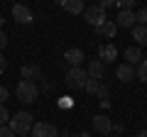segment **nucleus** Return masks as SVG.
<instances>
[{"instance_id": "34", "label": "nucleus", "mask_w": 147, "mask_h": 137, "mask_svg": "<svg viewBox=\"0 0 147 137\" xmlns=\"http://www.w3.org/2000/svg\"><path fill=\"white\" fill-rule=\"evenodd\" d=\"M110 137H120V135H110Z\"/></svg>"}, {"instance_id": "2", "label": "nucleus", "mask_w": 147, "mask_h": 137, "mask_svg": "<svg viewBox=\"0 0 147 137\" xmlns=\"http://www.w3.org/2000/svg\"><path fill=\"white\" fill-rule=\"evenodd\" d=\"M37 95H39V88H37L34 81H20L15 88V98L20 100V103H25V105H30V103H34Z\"/></svg>"}, {"instance_id": "8", "label": "nucleus", "mask_w": 147, "mask_h": 137, "mask_svg": "<svg viewBox=\"0 0 147 137\" xmlns=\"http://www.w3.org/2000/svg\"><path fill=\"white\" fill-rule=\"evenodd\" d=\"M135 25H137V20H135V12L132 10H120L118 12V17H115V27L118 30H132Z\"/></svg>"}, {"instance_id": "21", "label": "nucleus", "mask_w": 147, "mask_h": 137, "mask_svg": "<svg viewBox=\"0 0 147 137\" xmlns=\"http://www.w3.org/2000/svg\"><path fill=\"white\" fill-rule=\"evenodd\" d=\"M115 7L118 10H132L135 7V0H115Z\"/></svg>"}, {"instance_id": "16", "label": "nucleus", "mask_w": 147, "mask_h": 137, "mask_svg": "<svg viewBox=\"0 0 147 137\" xmlns=\"http://www.w3.org/2000/svg\"><path fill=\"white\" fill-rule=\"evenodd\" d=\"M132 39H135L137 44H142V47H147V27H142V25H135L132 27Z\"/></svg>"}, {"instance_id": "19", "label": "nucleus", "mask_w": 147, "mask_h": 137, "mask_svg": "<svg viewBox=\"0 0 147 137\" xmlns=\"http://www.w3.org/2000/svg\"><path fill=\"white\" fill-rule=\"evenodd\" d=\"M98 86H100V81H93V79H88V81H86V86H84V91H86V93H91V95H96Z\"/></svg>"}, {"instance_id": "9", "label": "nucleus", "mask_w": 147, "mask_h": 137, "mask_svg": "<svg viewBox=\"0 0 147 137\" xmlns=\"http://www.w3.org/2000/svg\"><path fill=\"white\" fill-rule=\"evenodd\" d=\"M93 130L98 132V135H110L113 132V120H110L108 115H93Z\"/></svg>"}, {"instance_id": "29", "label": "nucleus", "mask_w": 147, "mask_h": 137, "mask_svg": "<svg viewBox=\"0 0 147 137\" xmlns=\"http://www.w3.org/2000/svg\"><path fill=\"white\" fill-rule=\"evenodd\" d=\"M7 68V61H5V56H3V54H0V74H3V71H5Z\"/></svg>"}, {"instance_id": "11", "label": "nucleus", "mask_w": 147, "mask_h": 137, "mask_svg": "<svg viewBox=\"0 0 147 137\" xmlns=\"http://www.w3.org/2000/svg\"><path fill=\"white\" fill-rule=\"evenodd\" d=\"M115 59H118V47L115 44H100L98 47V61L110 64V61H115Z\"/></svg>"}, {"instance_id": "26", "label": "nucleus", "mask_w": 147, "mask_h": 137, "mask_svg": "<svg viewBox=\"0 0 147 137\" xmlns=\"http://www.w3.org/2000/svg\"><path fill=\"white\" fill-rule=\"evenodd\" d=\"M98 7H103V10H110V7H115V0H103V3H98Z\"/></svg>"}, {"instance_id": "3", "label": "nucleus", "mask_w": 147, "mask_h": 137, "mask_svg": "<svg viewBox=\"0 0 147 137\" xmlns=\"http://www.w3.org/2000/svg\"><path fill=\"white\" fill-rule=\"evenodd\" d=\"M66 86L69 88H74V91H79V88H84L86 86V81H88V74H86V68L84 66H74V68H69L66 71Z\"/></svg>"}, {"instance_id": "30", "label": "nucleus", "mask_w": 147, "mask_h": 137, "mask_svg": "<svg viewBox=\"0 0 147 137\" xmlns=\"http://www.w3.org/2000/svg\"><path fill=\"white\" fill-rule=\"evenodd\" d=\"M3 27H5V17L0 15V32H3Z\"/></svg>"}, {"instance_id": "27", "label": "nucleus", "mask_w": 147, "mask_h": 137, "mask_svg": "<svg viewBox=\"0 0 147 137\" xmlns=\"http://www.w3.org/2000/svg\"><path fill=\"white\" fill-rule=\"evenodd\" d=\"M123 130H125V127H123L120 122H113V135H123Z\"/></svg>"}, {"instance_id": "12", "label": "nucleus", "mask_w": 147, "mask_h": 137, "mask_svg": "<svg viewBox=\"0 0 147 137\" xmlns=\"http://www.w3.org/2000/svg\"><path fill=\"white\" fill-rule=\"evenodd\" d=\"M123 56H125V64H130V66H137V64L142 61V52H140V47H127L125 52H123Z\"/></svg>"}, {"instance_id": "25", "label": "nucleus", "mask_w": 147, "mask_h": 137, "mask_svg": "<svg viewBox=\"0 0 147 137\" xmlns=\"http://www.w3.org/2000/svg\"><path fill=\"white\" fill-rule=\"evenodd\" d=\"M0 137H17V135H15L7 125H3V127H0Z\"/></svg>"}, {"instance_id": "17", "label": "nucleus", "mask_w": 147, "mask_h": 137, "mask_svg": "<svg viewBox=\"0 0 147 137\" xmlns=\"http://www.w3.org/2000/svg\"><path fill=\"white\" fill-rule=\"evenodd\" d=\"M20 74H22V81L42 79V71H39V66H22V68H20Z\"/></svg>"}, {"instance_id": "22", "label": "nucleus", "mask_w": 147, "mask_h": 137, "mask_svg": "<svg viewBox=\"0 0 147 137\" xmlns=\"http://www.w3.org/2000/svg\"><path fill=\"white\" fill-rule=\"evenodd\" d=\"M108 93H110V91H108V86H105V83H100V86H98V91H96V95H98L100 103H103V100H108Z\"/></svg>"}, {"instance_id": "18", "label": "nucleus", "mask_w": 147, "mask_h": 137, "mask_svg": "<svg viewBox=\"0 0 147 137\" xmlns=\"http://www.w3.org/2000/svg\"><path fill=\"white\" fill-rule=\"evenodd\" d=\"M135 76L142 81V83H147V59H142V61L135 66Z\"/></svg>"}, {"instance_id": "20", "label": "nucleus", "mask_w": 147, "mask_h": 137, "mask_svg": "<svg viewBox=\"0 0 147 137\" xmlns=\"http://www.w3.org/2000/svg\"><path fill=\"white\" fill-rule=\"evenodd\" d=\"M135 20H137V25L147 27V7H140V10L135 12Z\"/></svg>"}, {"instance_id": "23", "label": "nucleus", "mask_w": 147, "mask_h": 137, "mask_svg": "<svg viewBox=\"0 0 147 137\" xmlns=\"http://www.w3.org/2000/svg\"><path fill=\"white\" fill-rule=\"evenodd\" d=\"M5 122H10V113H7L5 105H0V127L5 125Z\"/></svg>"}, {"instance_id": "1", "label": "nucleus", "mask_w": 147, "mask_h": 137, "mask_svg": "<svg viewBox=\"0 0 147 137\" xmlns=\"http://www.w3.org/2000/svg\"><path fill=\"white\" fill-rule=\"evenodd\" d=\"M32 125H34L32 115L25 113V110H20V113H15V115H10V125H7V127H10L17 137H25V135H30Z\"/></svg>"}, {"instance_id": "6", "label": "nucleus", "mask_w": 147, "mask_h": 137, "mask_svg": "<svg viewBox=\"0 0 147 137\" xmlns=\"http://www.w3.org/2000/svg\"><path fill=\"white\" fill-rule=\"evenodd\" d=\"M12 17H15L20 25H32V22H34V15H32V10H30L27 5H22V3L12 5Z\"/></svg>"}, {"instance_id": "5", "label": "nucleus", "mask_w": 147, "mask_h": 137, "mask_svg": "<svg viewBox=\"0 0 147 137\" xmlns=\"http://www.w3.org/2000/svg\"><path fill=\"white\" fill-rule=\"evenodd\" d=\"M32 137H59V130L57 125H52V122H34L30 130Z\"/></svg>"}, {"instance_id": "24", "label": "nucleus", "mask_w": 147, "mask_h": 137, "mask_svg": "<svg viewBox=\"0 0 147 137\" xmlns=\"http://www.w3.org/2000/svg\"><path fill=\"white\" fill-rule=\"evenodd\" d=\"M7 98H10V91H7L5 86H0V105H5Z\"/></svg>"}, {"instance_id": "31", "label": "nucleus", "mask_w": 147, "mask_h": 137, "mask_svg": "<svg viewBox=\"0 0 147 137\" xmlns=\"http://www.w3.org/2000/svg\"><path fill=\"white\" fill-rule=\"evenodd\" d=\"M135 137H147V130H142V132H137Z\"/></svg>"}, {"instance_id": "28", "label": "nucleus", "mask_w": 147, "mask_h": 137, "mask_svg": "<svg viewBox=\"0 0 147 137\" xmlns=\"http://www.w3.org/2000/svg\"><path fill=\"white\" fill-rule=\"evenodd\" d=\"M5 44H7V37H5V32H0V49H5Z\"/></svg>"}, {"instance_id": "10", "label": "nucleus", "mask_w": 147, "mask_h": 137, "mask_svg": "<svg viewBox=\"0 0 147 137\" xmlns=\"http://www.w3.org/2000/svg\"><path fill=\"white\" fill-rule=\"evenodd\" d=\"M86 74H88V79L100 81V83H103V79H105V64L98 61V59H93V61L86 66Z\"/></svg>"}, {"instance_id": "35", "label": "nucleus", "mask_w": 147, "mask_h": 137, "mask_svg": "<svg viewBox=\"0 0 147 137\" xmlns=\"http://www.w3.org/2000/svg\"><path fill=\"white\" fill-rule=\"evenodd\" d=\"M25 137H27V135H25Z\"/></svg>"}, {"instance_id": "33", "label": "nucleus", "mask_w": 147, "mask_h": 137, "mask_svg": "<svg viewBox=\"0 0 147 137\" xmlns=\"http://www.w3.org/2000/svg\"><path fill=\"white\" fill-rule=\"evenodd\" d=\"M61 137H69V132H66V130H64V135H61Z\"/></svg>"}, {"instance_id": "14", "label": "nucleus", "mask_w": 147, "mask_h": 137, "mask_svg": "<svg viewBox=\"0 0 147 137\" xmlns=\"http://www.w3.org/2000/svg\"><path fill=\"white\" fill-rule=\"evenodd\" d=\"M96 32H98L100 37H108V39H113V37L118 34V27H115V22H113V20H105L100 27H96Z\"/></svg>"}, {"instance_id": "4", "label": "nucleus", "mask_w": 147, "mask_h": 137, "mask_svg": "<svg viewBox=\"0 0 147 137\" xmlns=\"http://www.w3.org/2000/svg\"><path fill=\"white\" fill-rule=\"evenodd\" d=\"M84 20L88 22L91 27H100L105 20H108V17H105V10H103V7L91 5V7H86V10H84Z\"/></svg>"}, {"instance_id": "32", "label": "nucleus", "mask_w": 147, "mask_h": 137, "mask_svg": "<svg viewBox=\"0 0 147 137\" xmlns=\"http://www.w3.org/2000/svg\"><path fill=\"white\" fill-rule=\"evenodd\" d=\"M76 137H91V135H88V132H79V135H76Z\"/></svg>"}, {"instance_id": "13", "label": "nucleus", "mask_w": 147, "mask_h": 137, "mask_svg": "<svg viewBox=\"0 0 147 137\" xmlns=\"http://www.w3.org/2000/svg\"><path fill=\"white\" fill-rule=\"evenodd\" d=\"M59 5H61L66 12H71V15H81V12L86 10V7H84V0H61Z\"/></svg>"}, {"instance_id": "15", "label": "nucleus", "mask_w": 147, "mask_h": 137, "mask_svg": "<svg viewBox=\"0 0 147 137\" xmlns=\"http://www.w3.org/2000/svg\"><path fill=\"white\" fill-rule=\"evenodd\" d=\"M115 76L123 81V83H130V81L135 79V66H130V64H123V66H118Z\"/></svg>"}, {"instance_id": "7", "label": "nucleus", "mask_w": 147, "mask_h": 137, "mask_svg": "<svg viewBox=\"0 0 147 137\" xmlns=\"http://www.w3.org/2000/svg\"><path fill=\"white\" fill-rule=\"evenodd\" d=\"M84 59H86V54H84V49H79V47H71V49L64 52V61L69 64V68L84 66Z\"/></svg>"}]
</instances>
